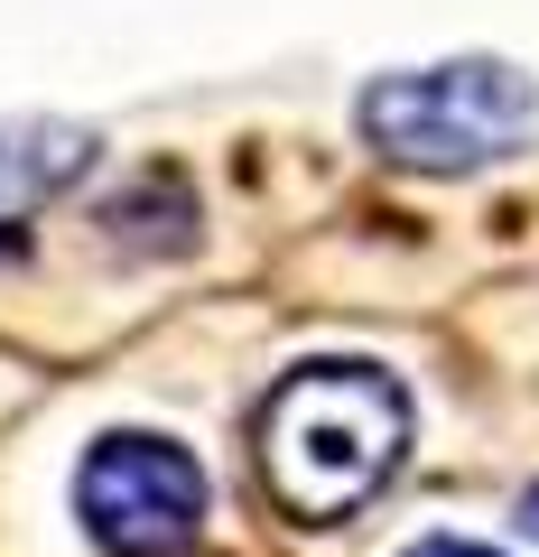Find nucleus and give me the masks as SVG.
I'll return each instance as SVG.
<instances>
[{
  "label": "nucleus",
  "mask_w": 539,
  "mask_h": 557,
  "mask_svg": "<svg viewBox=\"0 0 539 557\" xmlns=\"http://www.w3.org/2000/svg\"><path fill=\"white\" fill-rule=\"evenodd\" d=\"M520 530L539 539V483H530V493H520Z\"/></svg>",
  "instance_id": "obj_6"
},
{
  "label": "nucleus",
  "mask_w": 539,
  "mask_h": 557,
  "mask_svg": "<svg viewBox=\"0 0 539 557\" xmlns=\"http://www.w3.org/2000/svg\"><path fill=\"white\" fill-rule=\"evenodd\" d=\"M10 251H20V233H0V260H10Z\"/></svg>",
  "instance_id": "obj_7"
},
{
  "label": "nucleus",
  "mask_w": 539,
  "mask_h": 557,
  "mask_svg": "<svg viewBox=\"0 0 539 557\" xmlns=\"http://www.w3.org/2000/svg\"><path fill=\"white\" fill-rule=\"evenodd\" d=\"M260 493L289 520H354L409 456V391L381 362H298L260 399Z\"/></svg>",
  "instance_id": "obj_1"
},
{
  "label": "nucleus",
  "mask_w": 539,
  "mask_h": 557,
  "mask_svg": "<svg viewBox=\"0 0 539 557\" xmlns=\"http://www.w3.org/2000/svg\"><path fill=\"white\" fill-rule=\"evenodd\" d=\"M94 168V131L84 121H10L0 131V214L47 205Z\"/></svg>",
  "instance_id": "obj_4"
},
{
  "label": "nucleus",
  "mask_w": 539,
  "mask_h": 557,
  "mask_svg": "<svg viewBox=\"0 0 539 557\" xmlns=\"http://www.w3.org/2000/svg\"><path fill=\"white\" fill-rule=\"evenodd\" d=\"M75 520L102 557H186L205 539V465L159 428H112L75 465Z\"/></svg>",
  "instance_id": "obj_3"
},
{
  "label": "nucleus",
  "mask_w": 539,
  "mask_h": 557,
  "mask_svg": "<svg viewBox=\"0 0 539 557\" xmlns=\"http://www.w3.org/2000/svg\"><path fill=\"white\" fill-rule=\"evenodd\" d=\"M400 557H502V548H475V539H419V548H400Z\"/></svg>",
  "instance_id": "obj_5"
},
{
  "label": "nucleus",
  "mask_w": 539,
  "mask_h": 557,
  "mask_svg": "<svg viewBox=\"0 0 539 557\" xmlns=\"http://www.w3.org/2000/svg\"><path fill=\"white\" fill-rule=\"evenodd\" d=\"M354 121L391 168L465 177V168H493L530 139L539 94H530V75H512L493 57H456V65H409V75L363 84Z\"/></svg>",
  "instance_id": "obj_2"
}]
</instances>
